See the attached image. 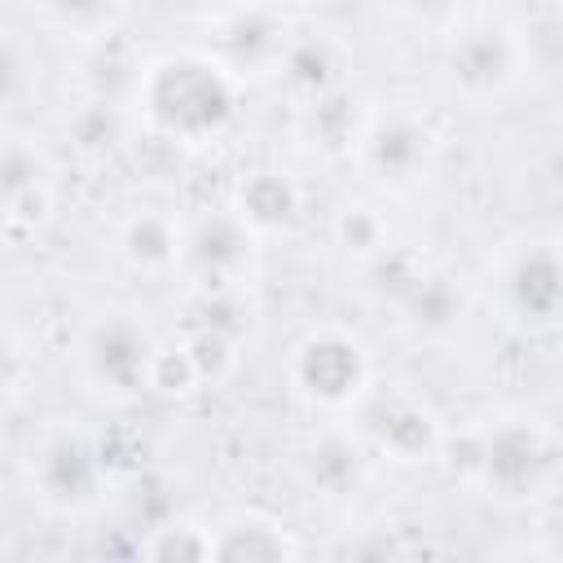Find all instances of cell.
<instances>
[{"mask_svg":"<svg viewBox=\"0 0 563 563\" xmlns=\"http://www.w3.org/2000/svg\"><path fill=\"white\" fill-rule=\"evenodd\" d=\"M185 4H198V9H211V13H224V9H238L246 0H185Z\"/></svg>","mask_w":563,"mask_h":563,"instance_id":"obj_26","label":"cell"},{"mask_svg":"<svg viewBox=\"0 0 563 563\" xmlns=\"http://www.w3.org/2000/svg\"><path fill=\"white\" fill-rule=\"evenodd\" d=\"M57 211V167L26 132H4L0 145V216L9 238L40 233Z\"/></svg>","mask_w":563,"mask_h":563,"instance_id":"obj_11","label":"cell"},{"mask_svg":"<svg viewBox=\"0 0 563 563\" xmlns=\"http://www.w3.org/2000/svg\"><path fill=\"white\" fill-rule=\"evenodd\" d=\"M339 70H343L339 66V53H334V44L325 35H295L277 75H286L308 97H325L339 84Z\"/></svg>","mask_w":563,"mask_h":563,"instance_id":"obj_18","label":"cell"},{"mask_svg":"<svg viewBox=\"0 0 563 563\" xmlns=\"http://www.w3.org/2000/svg\"><path fill=\"white\" fill-rule=\"evenodd\" d=\"M440 154L435 128L413 110H378L356 128L361 172L383 189H413L431 176Z\"/></svg>","mask_w":563,"mask_h":563,"instance_id":"obj_9","label":"cell"},{"mask_svg":"<svg viewBox=\"0 0 563 563\" xmlns=\"http://www.w3.org/2000/svg\"><path fill=\"white\" fill-rule=\"evenodd\" d=\"M260 268V233L238 216V207H207L185 220L180 273L198 290H246Z\"/></svg>","mask_w":563,"mask_h":563,"instance_id":"obj_7","label":"cell"},{"mask_svg":"<svg viewBox=\"0 0 563 563\" xmlns=\"http://www.w3.org/2000/svg\"><path fill=\"white\" fill-rule=\"evenodd\" d=\"M303 4H321V0H303Z\"/></svg>","mask_w":563,"mask_h":563,"instance_id":"obj_27","label":"cell"},{"mask_svg":"<svg viewBox=\"0 0 563 563\" xmlns=\"http://www.w3.org/2000/svg\"><path fill=\"white\" fill-rule=\"evenodd\" d=\"M369 444L361 431H347V427H325L308 440L303 457H299V475L303 484L312 488V497H325V501H347L361 493L365 475H369Z\"/></svg>","mask_w":563,"mask_h":563,"instance_id":"obj_14","label":"cell"},{"mask_svg":"<svg viewBox=\"0 0 563 563\" xmlns=\"http://www.w3.org/2000/svg\"><path fill=\"white\" fill-rule=\"evenodd\" d=\"M334 242L352 260H383V251H387V220L369 202H343L334 211Z\"/></svg>","mask_w":563,"mask_h":563,"instance_id":"obj_21","label":"cell"},{"mask_svg":"<svg viewBox=\"0 0 563 563\" xmlns=\"http://www.w3.org/2000/svg\"><path fill=\"white\" fill-rule=\"evenodd\" d=\"M35 18L70 40H110L119 18H123V0H35Z\"/></svg>","mask_w":563,"mask_h":563,"instance_id":"obj_17","label":"cell"},{"mask_svg":"<svg viewBox=\"0 0 563 563\" xmlns=\"http://www.w3.org/2000/svg\"><path fill=\"white\" fill-rule=\"evenodd\" d=\"M440 457L453 466L457 479L475 484L479 493L501 501H523L554 479L559 440L532 413H497L462 435L449 431Z\"/></svg>","mask_w":563,"mask_h":563,"instance_id":"obj_2","label":"cell"},{"mask_svg":"<svg viewBox=\"0 0 563 563\" xmlns=\"http://www.w3.org/2000/svg\"><path fill=\"white\" fill-rule=\"evenodd\" d=\"M299 554H303V545L290 537V528L260 510L229 515L216 528V559H224V563H286Z\"/></svg>","mask_w":563,"mask_h":563,"instance_id":"obj_16","label":"cell"},{"mask_svg":"<svg viewBox=\"0 0 563 563\" xmlns=\"http://www.w3.org/2000/svg\"><path fill=\"white\" fill-rule=\"evenodd\" d=\"M242 79L211 48H176L136 66L128 106L141 132L172 145H207L238 119Z\"/></svg>","mask_w":563,"mask_h":563,"instance_id":"obj_1","label":"cell"},{"mask_svg":"<svg viewBox=\"0 0 563 563\" xmlns=\"http://www.w3.org/2000/svg\"><path fill=\"white\" fill-rule=\"evenodd\" d=\"M523 62H528L523 31L506 18H493V13L457 18L444 35V48H440L444 84L471 106L501 101L519 84Z\"/></svg>","mask_w":563,"mask_h":563,"instance_id":"obj_5","label":"cell"},{"mask_svg":"<svg viewBox=\"0 0 563 563\" xmlns=\"http://www.w3.org/2000/svg\"><path fill=\"white\" fill-rule=\"evenodd\" d=\"M405 308L422 330H449L462 321V295L444 277H418L405 295Z\"/></svg>","mask_w":563,"mask_h":563,"instance_id":"obj_23","label":"cell"},{"mask_svg":"<svg viewBox=\"0 0 563 563\" xmlns=\"http://www.w3.org/2000/svg\"><path fill=\"white\" fill-rule=\"evenodd\" d=\"M286 378L303 405L321 413H347L361 409L374 391V356L352 325L321 321L290 347Z\"/></svg>","mask_w":563,"mask_h":563,"instance_id":"obj_3","label":"cell"},{"mask_svg":"<svg viewBox=\"0 0 563 563\" xmlns=\"http://www.w3.org/2000/svg\"><path fill=\"white\" fill-rule=\"evenodd\" d=\"M154 330L132 308H106L97 312L75 343L79 378L88 391L114 405H132L154 391V356H158Z\"/></svg>","mask_w":563,"mask_h":563,"instance_id":"obj_4","label":"cell"},{"mask_svg":"<svg viewBox=\"0 0 563 563\" xmlns=\"http://www.w3.org/2000/svg\"><path fill=\"white\" fill-rule=\"evenodd\" d=\"M295 31L286 26V18L264 4V0H246L238 9L216 13V31H211V53L238 75V79H255V75H273L286 62Z\"/></svg>","mask_w":563,"mask_h":563,"instance_id":"obj_12","label":"cell"},{"mask_svg":"<svg viewBox=\"0 0 563 563\" xmlns=\"http://www.w3.org/2000/svg\"><path fill=\"white\" fill-rule=\"evenodd\" d=\"M128 123H136V119H132V106H123L119 97H92L88 106L75 110V119H70V141H75L79 150H88V154H110V150L123 141Z\"/></svg>","mask_w":563,"mask_h":563,"instance_id":"obj_20","label":"cell"},{"mask_svg":"<svg viewBox=\"0 0 563 563\" xmlns=\"http://www.w3.org/2000/svg\"><path fill=\"white\" fill-rule=\"evenodd\" d=\"M180 339H185V347H189V356H194L202 383L216 387V383L233 378V369H238V361H242V339H238V334H224V330H216V325L194 321V330H185Z\"/></svg>","mask_w":563,"mask_h":563,"instance_id":"obj_22","label":"cell"},{"mask_svg":"<svg viewBox=\"0 0 563 563\" xmlns=\"http://www.w3.org/2000/svg\"><path fill=\"white\" fill-rule=\"evenodd\" d=\"M361 413V435L369 444L374 457H387L396 466H422V462H440L444 453V440H449V427L440 422V413L418 400V396H405V391H387V396H374L356 409Z\"/></svg>","mask_w":563,"mask_h":563,"instance_id":"obj_10","label":"cell"},{"mask_svg":"<svg viewBox=\"0 0 563 563\" xmlns=\"http://www.w3.org/2000/svg\"><path fill=\"white\" fill-rule=\"evenodd\" d=\"M141 554H150L158 563H202V559H216V528H202V523L180 519V515H167L163 523L150 528Z\"/></svg>","mask_w":563,"mask_h":563,"instance_id":"obj_19","label":"cell"},{"mask_svg":"<svg viewBox=\"0 0 563 563\" xmlns=\"http://www.w3.org/2000/svg\"><path fill=\"white\" fill-rule=\"evenodd\" d=\"M202 387V374L185 347V339H172V343H158V356H154V391L158 396H194Z\"/></svg>","mask_w":563,"mask_h":563,"instance_id":"obj_24","label":"cell"},{"mask_svg":"<svg viewBox=\"0 0 563 563\" xmlns=\"http://www.w3.org/2000/svg\"><path fill=\"white\" fill-rule=\"evenodd\" d=\"M497 299L501 312L532 334L563 325V242L523 238L497 260Z\"/></svg>","mask_w":563,"mask_h":563,"instance_id":"obj_8","label":"cell"},{"mask_svg":"<svg viewBox=\"0 0 563 563\" xmlns=\"http://www.w3.org/2000/svg\"><path fill=\"white\" fill-rule=\"evenodd\" d=\"M233 207H238V216L260 238H268V233H286V229L299 224V216H303V189L282 167H255V172H246L238 180Z\"/></svg>","mask_w":563,"mask_h":563,"instance_id":"obj_15","label":"cell"},{"mask_svg":"<svg viewBox=\"0 0 563 563\" xmlns=\"http://www.w3.org/2000/svg\"><path fill=\"white\" fill-rule=\"evenodd\" d=\"M22 475H26L31 497L48 515H79L101 497L106 462L88 431L70 422H53L31 440L22 457Z\"/></svg>","mask_w":563,"mask_h":563,"instance_id":"obj_6","label":"cell"},{"mask_svg":"<svg viewBox=\"0 0 563 563\" xmlns=\"http://www.w3.org/2000/svg\"><path fill=\"white\" fill-rule=\"evenodd\" d=\"M541 537H545V554H554V559H563V501L545 515V523H541Z\"/></svg>","mask_w":563,"mask_h":563,"instance_id":"obj_25","label":"cell"},{"mask_svg":"<svg viewBox=\"0 0 563 563\" xmlns=\"http://www.w3.org/2000/svg\"><path fill=\"white\" fill-rule=\"evenodd\" d=\"M114 251L136 277H167L180 273L185 260V216L163 202L132 207L114 229Z\"/></svg>","mask_w":563,"mask_h":563,"instance_id":"obj_13","label":"cell"}]
</instances>
